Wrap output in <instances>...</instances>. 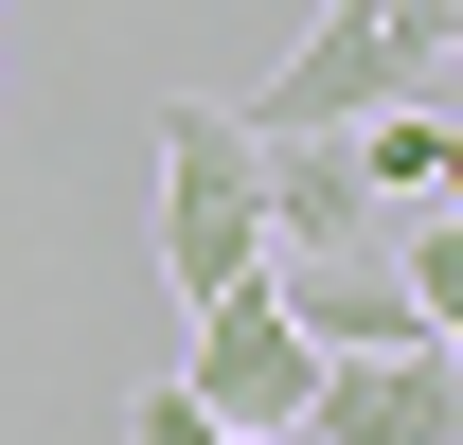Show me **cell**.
<instances>
[{
  "label": "cell",
  "mask_w": 463,
  "mask_h": 445,
  "mask_svg": "<svg viewBox=\"0 0 463 445\" xmlns=\"http://www.w3.org/2000/svg\"><path fill=\"white\" fill-rule=\"evenodd\" d=\"M303 428H321V445H463V356H446V338H392V356H321Z\"/></svg>",
  "instance_id": "obj_3"
},
{
  "label": "cell",
  "mask_w": 463,
  "mask_h": 445,
  "mask_svg": "<svg viewBox=\"0 0 463 445\" xmlns=\"http://www.w3.org/2000/svg\"><path fill=\"white\" fill-rule=\"evenodd\" d=\"M268 143V250H374V178H356V125H250Z\"/></svg>",
  "instance_id": "obj_4"
},
{
  "label": "cell",
  "mask_w": 463,
  "mask_h": 445,
  "mask_svg": "<svg viewBox=\"0 0 463 445\" xmlns=\"http://www.w3.org/2000/svg\"><path fill=\"white\" fill-rule=\"evenodd\" d=\"M161 268H178V303H214V285L268 268V143H250V108H214V90L161 108Z\"/></svg>",
  "instance_id": "obj_1"
},
{
  "label": "cell",
  "mask_w": 463,
  "mask_h": 445,
  "mask_svg": "<svg viewBox=\"0 0 463 445\" xmlns=\"http://www.w3.org/2000/svg\"><path fill=\"white\" fill-rule=\"evenodd\" d=\"M446 143H463V125H446V108H410V90L356 125V178H374V214H446Z\"/></svg>",
  "instance_id": "obj_5"
},
{
  "label": "cell",
  "mask_w": 463,
  "mask_h": 445,
  "mask_svg": "<svg viewBox=\"0 0 463 445\" xmlns=\"http://www.w3.org/2000/svg\"><path fill=\"white\" fill-rule=\"evenodd\" d=\"M125 445H232V428H214V410H196V392H178V374H161V392H143V410H125Z\"/></svg>",
  "instance_id": "obj_6"
},
{
  "label": "cell",
  "mask_w": 463,
  "mask_h": 445,
  "mask_svg": "<svg viewBox=\"0 0 463 445\" xmlns=\"http://www.w3.org/2000/svg\"><path fill=\"white\" fill-rule=\"evenodd\" d=\"M178 392H196L214 428H303V392H321V338L286 321V285H268V268L196 303V356H178Z\"/></svg>",
  "instance_id": "obj_2"
}]
</instances>
